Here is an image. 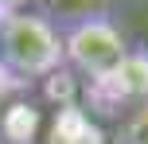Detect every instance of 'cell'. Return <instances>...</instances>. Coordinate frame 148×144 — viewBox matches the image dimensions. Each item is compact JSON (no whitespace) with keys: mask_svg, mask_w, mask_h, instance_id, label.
Segmentation results:
<instances>
[{"mask_svg":"<svg viewBox=\"0 0 148 144\" xmlns=\"http://www.w3.org/2000/svg\"><path fill=\"white\" fill-rule=\"evenodd\" d=\"M0 66L12 78H51L66 66L62 27L43 12H12L0 20Z\"/></svg>","mask_w":148,"mask_h":144,"instance_id":"1","label":"cell"},{"mask_svg":"<svg viewBox=\"0 0 148 144\" xmlns=\"http://www.w3.org/2000/svg\"><path fill=\"white\" fill-rule=\"evenodd\" d=\"M62 51H66V70L97 82L129 55V39L113 16L90 12L62 27Z\"/></svg>","mask_w":148,"mask_h":144,"instance_id":"2","label":"cell"},{"mask_svg":"<svg viewBox=\"0 0 148 144\" xmlns=\"http://www.w3.org/2000/svg\"><path fill=\"white\" fill-rule=\"evenodd\" d=\"M90 86L105 105H144L148 101V47H129L125 59Z\"/></svg>","mask_w":148,"mask_h":144,"instance_id":"3","label":"cell"},{"mask_svg":"<svg viewBox=\"0 0 148 144\" xmlns=\"http://www.w3.org/2000/svg\"><path fill=\"white\" fill-rule=\"evenodd\" d=\"M47 144H101V132H97V125L90 121L82 109L66 105L55 117L51 132H47Z\"/></svg>","mask_w":148,"mask_h":144,"instance_id":"4","label":"cell"},{"mask_svg":"<svg viewBox=\"0 0 148 144\" xmlns=\"http://www.w3.org/2000/svg\"><path fill=\"white\" fill-rule=\"evenodd\" d=\"M43 117L35 105H8L0 117V144H35Z\"/></svg>","mask_w":148,"mask_h":144,"instance_id":"5","label":"cell"},{"mask_svg":"<svg viewBox=\"0 0 148 144\" xmlns=\"http://www.w3.org/2000/svg\"><path fill=\"white\" fill-rule=\"evenodd\" d=\"M125 144H148V101L129 117V125H125Z\"/></svg>","mask_w":148,"mask_h":144,"instance_id":"6","label":"cell"}]
</instances>
